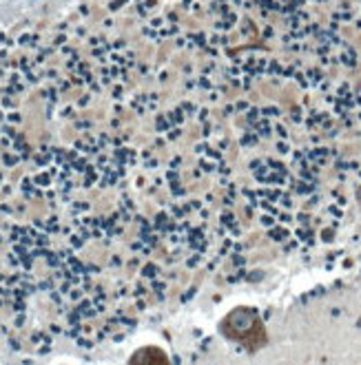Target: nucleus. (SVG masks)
<instances>
[{
  "label": "nucleus",
  "instance_id": "1",
  "mask_svg": "<svg viewBox=\"0 0 361 365\" xmlns=\"http://www.w3.org/2000/svg\"><path fill=\"white\" fill-rule=\"evenodd\" d=\"M129 365H168L166 356L158 348H142L131 356Z\"/></svg>",
  "mask_w": 361,
  "mask_h": 365
}]
</instances>
